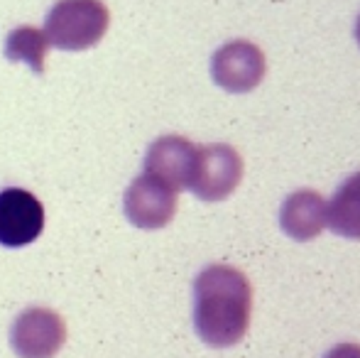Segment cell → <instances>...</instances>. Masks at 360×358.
<instances>
[{"label": "cell", "mask_w": 360, "mask_h": 358, "mask_svg": "<svg viewBox=\"0 0 360 358\" xmlns=\"http://www.w3.org/2000/svg\"><path fill=\"white\" fill-rule=\"evenodd\" d=\"M252 317V285L233 265H209L194 280V329L204 344L228 349L245 339Z\"/></svg>", "instance_id": "6da1fadb"}, {"label": "cell", "mask_w": 360, "mask_h": 358, "mask_svg": "<svg viewBox=\"0 0 360 358\" xmlns=\"http://www.w3.org/2000/svg\"><path fill=\"white\" fill-rule=\"evenodd\" d=\"M356 39H358V44H360V15H358V23H356Z\"/></svg>", "instance_id": "4fadbf2b"}, {"label": "cell", "mask_w": 360, "mask_h": 358, "mask_svg": "<svg viewBox=\"0 0 360 358\" xmlns=\"http://www.w3.org/2000/svg\"><path fill=\"white\" fill-rule=\"evenodd\" d=\"M243 158L233 145L214 143L199 148L189 189L201 201H223L243 181Z\"/></svg>", "instance_id": "3957f363"}, {"label": "cell", "mask_w": 360, "mask_h": 358, "mask_svg": "<svg viewBox=\"0 0 360 358\" xmlns=\"http://www.w3.org/2000/svg\"><path fill=\"white\" fill-rule=\"evenodd\" d=\"M176 194L179 191L172 189L169 184L143 172L125 189L123 211L135 229H165L167 224H172V219L176 214Z\"/></svg>", "instance_id": "8992f818"}, {"label": "cell", "mask_w": 360, "mask_h": 358, "mask_svg": "<svg viewBox=\"0 0 360 358\" xmlns=\"http://www.w3.org/2000/svg\"><path fill=\"white\" fill-rule=\"evenodd\" d=\"M196 155H199V148L191 140L181 138V135H162L147 148L145 172L162 179L176 191L189 189Z\"/></svg>", "instance_id": "ba28073f"}, {"label": "cell", "mask_w": 360, "mask_h": 358, "mask_svg": "<svg viewBox=\"0 0 360 358\" xmlns=\"http://www.w3.org/2000/svg\"><path fill=\"white\" fill-rule=\"evenodd\" d=\"M44 229V206L32 191L10 189L0 191V245L22 248L39 238Z\"/></svg>", "instance_id": "52a82bcc"}, {"label": "cell", "mask_w": 360, "mask_h": 358, "mask_svg": "<svg viewBox=\"0 0 360 358\" xmlns=\"http://www.w3.org/2000/svg\"><path fill=\"white\" fill-rule=\"evenodd\" d=\"M49 39L44 30L22 25L15 27L5 39V57L10 62H25L32 67L34 74H44V59H47Z\"/></svg>", "instance_id": "8fae6325"}, {"label": "cell", "mask_w": 360, "mask_h": 358, "mask_svg": "<svg viewBox=\"0 0 360 358\" xmlns=\"http://www.w3.org/2000/svg\"><path fill=\"white\" fill-rule=\"evenodd\" d=\"M267 74V59L257 44L231 39L211 57V77L228 94H248L257 89Z\"/></svg>", "instance_id": "277c9868"}, {"label": "cell", "mask_w": 360, "mask_h": 358, "mask_svg": "<svg viewBox=\"0 0 360 358\" xmlns=\"http://www.w3.org/2000/svg\"><path fill=\"white\" fill-rule=\"evenodd\" d=\"M67 341L62 314L47 307H30L15 319L10 344L20 358H54Z\"/></svg>", "instance_id": "5b68a950"}, {"label": "cell", "mask_w": 360, "mask_h": 358, "mask_svg": "<svg viewBox=\"0 0 360 358\" xmlns=\"http://www.w3.org/2000/svg\"><path fill=\"white\" fill-rule=\"evenodd\" d=\"M326 199L314 189L292 191L280 209V226L289 238L307 243L326 229Z\"/></svg>", "instance_id": "9c48e42d"}, {"label": "cell", "mask_w": 360, "mask_h": 358, "mask_svg": "<svg viewBox=\"0 0 360 358\" xmlns=\"http://www.w3.org/2000/svg\"><path fill=\"white\" fill-rule=\"evenodd\" d=\"M323 358H360V344H351V341L336 344Z\"/></svg>", "instance_id": "7c38bea8"}, {"label": "cell", "mask_w": 360, "mask_h": 358, "mask_svg": "<svg viewBox=\"0 0 360 358\" xmlns=\"http://www.w3.org/2000/svg\"><path fill=\"white\" fill-rule=\"evenodd\" d=\"M110 10L103 0H59L44 20L49 44L62 52H84L105 37Z\"/></svg>", "instance_id": "7a4b0ae2"}, {"label": "cell", "mask_w": 360, "mask_h": 358, "mask_svg": "<svg viewBox=\"0 0 360 358\" xmlns=\"http://www.w3.org/2000/svg\"><path fill=\"white\" fill-rule=\"evenodd\" d=\"M326 226L336 236L360 241V172L343 181L328 201Z\"/></svg>", "instance_id": "30bf717a"}]
</instances>
